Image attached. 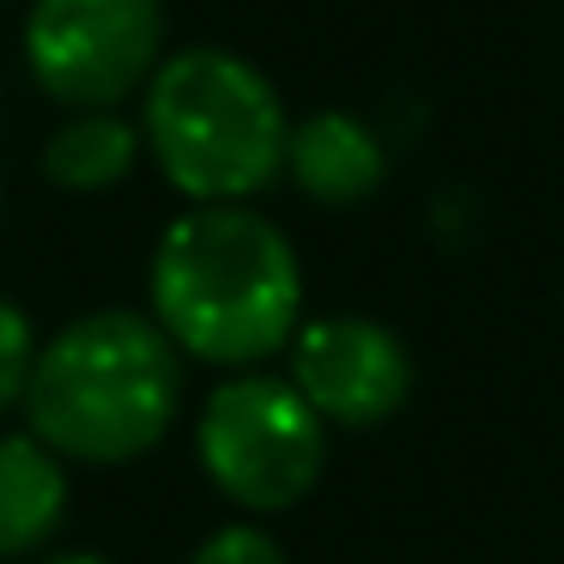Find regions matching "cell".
Masks as SVG:
<instances>
[{"mask_svg": "<svg viewBox=\"0 0 564 564\" xmlns=\"http://www.w3.org/2000/svg\"><path fill=\"white\" fill-rule=\"evenodd\" d=\"M31 358H37V334H31V316L0 297V413L25 394V377H31Z\"/></svg>", "mask_w": 564, "mask_h": 564, "instance_id": "8fae6325", "label": "cell"}, {"mask_svg": "<svg viewBox=\"0 0 564 564\" xmlns=\"http://www.w3.org/2000/svg\"><path fill=\"white\" fill-rule=\"evenodd\" d=\"M164 62V0H31L25 67L62 110H122Z\"/></svg>", "mask_w": 564, "mask_h": 564, "instance_id": "5b68a950", "label": "cell"}, {"mask_svg": "<svg viewBox=\"0 0 564 564\" xmlns=\"http://www.w3.org/2000/svg\"><path fill=\"white\" fill-rule=\"evenodd\" d=\"M292 389L322 425L370 431L394 419L413 394V358L401 334L370 316H316L292 334Z\"/></svg>", "mask_w": 564, "mask_h": 564, "instance_id": "8992f818", "label": "cell"}, {"mask_svg": "<svg viewBox=\"0 0 564 564\" xmlns=\"http://www.w3.org/2000/svg\"><path fill=\"white\" fill-rule=\"evenodd\" d=\"M188 564H292V558H285V546L268 534V528L225 522V528H213V534L200 540Z\"/></svg>", "mask_w": 564, "mask_h": 564, "instance_id": "30bf717a", "label": "cell"}, {"mask_svg": "<svg viewBox=\"0 0 564 564\" xmlns=\"http://www.w3.org/2000/svg\"><path fill=\"white\" fill-rule=\"evenodd\" d=\"M285 134L273 79L219 43L171 50L140 91V140L188 207H249L285 176Z\"/></svg>", "mask_w": 564, "mask_h": 564, "instance_id": "3957f363", "label": "cell"}, {"mask_svg": "<svg viewBox=\"0 0 564 564\" xmlns=\"http://www.w3.org/2000/svg\"><path fill=\"white\" fill-rule=\"evenodd\" d=\"M285 176L316 207H358L382 188L389 159H382V140L370 134V122L346 110H316L285 134Z\"/></svg>", "mask_w": 564, "mask_h": 564, "instance_id": "52a82bcc", "label": "cell"}, {"mask_svg": "<svg viewBox=\"0 0 564 564\" xmlns=\"http://www.w3.org/2000/svg\"><path fill=\"white\" fill-rule=\"evenodd\" d=\"M19 401L62 462H134L183 413V352L140 310H91L37 346Z\"/></svg>", "mask_w": 564, "mask_h": 564, "instance_id": "7a4b0ae2", "label": "cell"}, {"mask_svg": "<svg viewBox=\"0 0 564 564\" xmlns=\"http://www.w3.org/2000/svg\"><path fill=\"white\" fill-rule=\"evenodd\" d=\"M152 322L183 358L256 370L285 352L304 316L297 249L256 207H188L152 249Z\"/></svg>", "mask_w": 564, "mask_h": 564, "instance_id": "6da1fadb", "label": "cell"}, {"mask_svg": "<svg viewBox=\"0 0 564 564\" xmlns=\"http://www.w3.org/2000/svg\"><path fill=\"white\" fill-rule=\"evenodd\" d=\"M195 455L219 498H231L249 516H273L316 491L322 462H328V425L310 413L292 377L237 370L200 406Z\"/></svg>", "mask_w": 564, "mask_h": 564, "instance_id": "277c9868", "label": "cell"}, {"mask_svg": "<svg viewBox=\"0 0 564 564\" xmlns=\"http://www.w3.org/2000/svg\"><path fill=\"white\" fill-rule=\"evenodd\" d=\"M140 152L147 140L122 110H74L43 147V176L67 195H104L134 176Z\"/></svg>", "mask_w": 564, "mask_h": 564, "instance_id": "9c48e42d", "label": "cell"}, {"mask_svg": "<svg viewBox=\"0 0 564 564\" xmlns=\"http://www.w3.org/2000/svg\"><path fill=\"white\" fill-rule=\"evenodd\" d=\"M31 564H110V558H98V552H37Z\"/></svg>", "mask_w": 564, "mask_h": 564, "instance_id": "7c38bea8", "label": "cell"}, {"mask_svg": "<svg viewBox=\"0 0 564 564\" xmlns=\"http://www.w3.org/2000/svg\"><path fill=\"white\" fill-rule=\"evenodd\" d=\"M67 516V467L31 431L0 437V558H37Z\"/></svg>", "mask_w": 564, "mask_h": 564, "instance_id": "ba28073f", "label": "cell"}]
</instances>
